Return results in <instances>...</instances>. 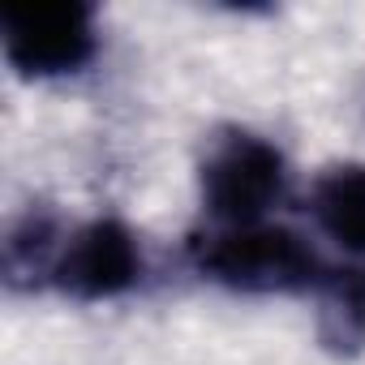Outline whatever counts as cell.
<instances>
[{"label":"cell","mask_w":365,"mask_h":365,"mask_svg":"<svg viewBox=\"0 0 365 365\" xmlns=\"http://www.w3.org/2000/svg\"><path fill=\"white\" fill-rule=\"evenodd\" d=\"M190 262L202 279L232 292H305L322 284V262L292 228L220 224L190 241Z\"/></svg>","instance_id":"1"},{"label":"cell","mask_w":365,"mask_h":365,"mask_svg":"<svg viewBox=\"0 0 365 365\" xmlns=\"http://www.w3.org/2000/svg\"><path fill=\"white\" fill-rule=\"evenodd\" d=\"M5 56L26 78L78 73L95 56V9L82 0H14L0 9Z\"/></svg>","instance_id":"2"},{"label":"cell","mask_w":365,"mask_h":365,"mask_svg":"<svg viewBox=\"0 0 365 365\" xmlns=\"http://www.w3.org/2000/svg\"><path fill=\"white\" fill-rule=\"evenodd\" d=\"M284 190L288 168L267 138L228 129L211 142L202 159V198L220 224H262Z\"/></svg>","instance_id":"3"},{"label":"cell","mask_w":365,"mask_h":365,"mask_svg":"<svg viewBox=\"0 0 365 365\" xmlns=\"http://www.w3.org/2000/svg\"><path fill=\"white\" fill-rule=\"evenodd\" d=\"M142 279L138 237L120 220H95L78 228L56 262L52 284L78 301H112Z\"/></svg>","instance_id":"4"},{"label":"cell","mask_w":365,"mask_h":365,"mask_svg":"<svg viewBox=\"0 0 365 365\" xmlns=\"http://www.w3.org/2000/svg\"><path fill=\"white\" fill-rule=\"evenodd\" d=\"M318 292V339L339 352H365V262H348L322 275Z\"/></svg>","instance_id":"5"},{"label":"cell","mask_w":365,"mask_h":365,"mask_svg":"<svg viewBox=\"0 0 365 365\" xmlns=\"http://www.w3.org/2000/svg\"><path fill=\"white\" fill-rule=\"evenodd\" d=\"M309 207L327 237L365 254V163H339L322 172Z\"/></svg>","instance_id":"6"},{"label":"cell","mask_w":365,"mask_h":365,"mask_svg":"<svg viewBox=\"0 0 365 365\" xmlns=\"http://www.w3.org/2000/svg\"><path fill=\"white\" fill-rule=\"evenodd\" d=\"M61 250H65L61 220L43 207H31L5 237V279L14 288H35V284L52 279Z\"/></svg>","instance_id":"7"}]
</instances>
